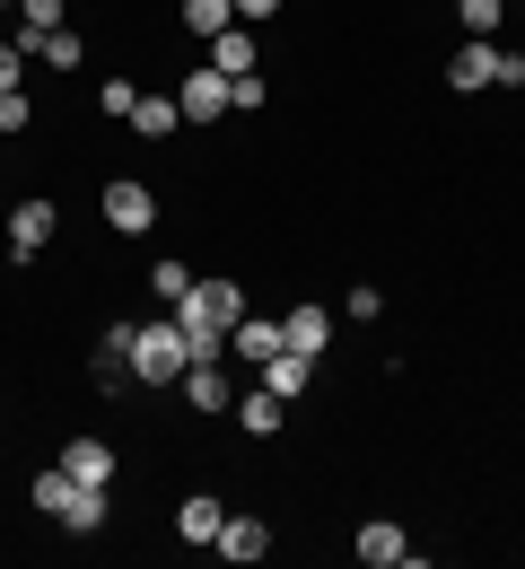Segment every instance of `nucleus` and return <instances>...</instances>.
Segmentation results:
<instances>
[{
  "mask_svg": "<svg viewBox=\"0 0 525 569\" xmlns=\"http://www.w3.org/2000/svg\"><path fill=\"white\" fill-rule=\"evenodd\" d=\"M62 9H71V0H18V18H27V27H18V53H36V44L62 27Z\"/></svg>",
  "mask_w": 525,
  "mask_h": 569,
  "instance_id": "obj_18",
  "label": "nucleus"
},
{
  "mask_svg": "<svg viewBox=\"0 0 525 569\" xmlns=\"http://www.w3.org/2000/svg\"><path fill=\"white\" fill-rule=\"evenodd\" d=\"M53 465H62L71 482H88V491H114V473H123V456H114V447H105L97 429H88V438H71V447H62Z\"/></svg>",
  "mask_w": 525,
  "mask_h": 569,
  "instance_id": "obj_3",
  "label": "nucleus"
},
{
  "mask_svg": "<svg viewBox=\"0 0 525 569\" xmlns=\"http://www.w3.org/2000/svg\"><path fill=\"white\" fill-rule=\"evenodd\" d=\"M211 71H254V27H220V36H211Z\"/></svg>",
  "mask_w": 525,
  "mask_h": 569,
  "instance_id": "obj_17",
  "label": "nucleus"
},
{
  "mask_svg": "<svg viewBox=\"0 0 525 569\" xmlns=\"http://www.w3.org/2000/svg\"><path fill=\"white\" fill-rule=\"evenodd\" d=\"M184 368H193V342H184L175 316L132 325V377H141V386H184Z\"/></svg>",
  "mask_w": 525,
  "mask_h": 569,
  "instance_id": "obj_1",
  "label": "nucleus"
},
{
  "mask_svg": "<svg viewBox=\"0 0 525 569\" xmlns=\"http://www.w3.org/2000/svg\"><path fill=\"white\" fill-rule=\"evenodd\" d=\"M53 228H62L53 202H18V211H9V254H18V263H36V254L53 246Z\"/></svg>",
  "mask_w": 525,
  "mask_h": 569,
  "instance_id": "obj_5",
  "label": "nucleus"
},
{
  "mask_svg": "<svg viewBox=\"0 0 525 569\" xmlns=\"http://www.w3.org/2000/svg\"><path fill=\"white\" fill-rule=\"evenodd\" d=\"M175 106H184V123H220L228 114V71H184V88H175Z\"/></svg>",
  "mask_w": 525,
  "mask_h": 569,
  "instance_id": "obj_6",
  "label": "nucleus"
},
{
  "mask_svg": "<svg viewBox=\"0 0 525 569\" xmlns=\"http://www.w3.org/2000/svg\"><path fill=\"white\" fill-rule=\"evenodd\" d=\"M263 18H281V0H236V27H263Z\"/></svg>",
  "mask_w": 525,
  "mask_h": 569,
  "instance_id": "obj_28",
  "label": "nucleus"
},
{
  "mask_svg": "<svg viewBox=\"0 0 525 569\" xmlns=\"http://www.w3.org/2000/svg\"><path fill=\"white\" fill-rule=\"evenodd\" d=\"M228 351H236V359H254V368H263V359L281 351V316H254V307H245V316L228 325Z\"/></svg>",
  "mask_w": 525,
  "mask_h": 569,
  "instance_id": "obj_8",
  "label": "nucleus"
},
{
  "mask_svg": "<svg viewBox=\"0 0 525 569\" xmlns=\"http://www.w3.org/2000/svg\"><path fill=\"white\" fill-rule=\"evenodd\" d=\"M228 114H263V71H236V79H228Z\"/></svg>",
  "mask_w": 525,
  "mask_h": 569,
  "instance_id": "obj_24",
  "label": "nucleus"
},
{
  "mask_svg": "<svg viewBox=\"0 0 525 569\" xmlns=\"http://www.w3.org/2000/svg\"><path fill=\"white\" fill-rule=\"evenodd\" d=\"M220 526H228V508H220L211 491H193L184 508H175V535H184L193 552H211V543H220Z\"/></svg>",
  "mask_w": 525,
  "mask_h": 569,
  "instance_id": "obj_9",
  "label": "nucleus"
},
{
  "mask_svg": "<svg viewBox=\"0 0 525 569\" xmlns=\"http://www.w3.org/2000/svg\"><path fill=\"white\" fill-rule=\"evenodd\" d=\"M281 421H290V403H281L272 386H254V395H236V429H254V438H272Z\"/></svg>",
  "mask_w": 525,
  "mask_h": 569,
  "instance_id": "obj_14",
  "label": "nucleus"
},
{
  "mask_svg": "<svg viewBox=\"0 0 525 569\" xmlns=\"http://www.w3.org/2000/svg\"><path fill=\"white\" fill-rule=\"evenodd\" d=\"M105 228H114V237H150V228H158V202H150V184L114 176V184H105Z\"/></svg>",
  "mask_w": 525,
  "mask_h": 569,
  "instance_id": "obj_4",
  "label": "nucleus"
},
{
  "mask_svg": "<svg viewBox=\"0 0 525 569\" xmlns=\"http://www.w3.org/2000/svg\"><path fill=\"white\" fill-rule=\"evenodd\" d=\"M324 342H333V307H290V316H281V351H324Z\"/></svg>",
  "mask_w": 525,
  "mask_h": 569,
  "instance_id": "obj_10",
  "label": "nucleus"
},
{
  "mask_svg": "<svg viewBox=\"0 0 525 569\" xmlns=\"http://www.w3.org/2000/svg\"><path fill=\"white\" fill-rule=\"evenodd\" d=\"M71 491H79L71 473H62V465H44V473H36V491H27V499H36L44 517H62V508H71Z\"/></svg>",
  "mask_w": 525,
  "mask_h": 569,
  "instance_id": "obj_20",
  "label": "nucleus"
},
{
  "mask_svg": "<svg viewBox=\"0 0 525 569\" xmlns=\"http://www.w3.org/2000/svg\"><path fill=\"white\" fill-rule=\"evenodd\" d=\"M455 18H464V36H499L508 0H455Z\"/></svg>",
  "mask_w": 525,
  "mask_h": 569,
  "instance_id": "obj_21",
  "label": "nucleus"
},
{
  "mask_svg": "<svg viewBox=\"0 0 525 569\" xmlns=\"http://www.w3.org/2000/svg\"><path fill=\"white\" fill-rule=\"evenodd\" d=\"M184 395H193V412H236V395H228L220 359H193V368H184Z\"/></svg>",
  "mask_w": 525,
  "mask_h": 569,
  "instance_id": "obj_13",
  "label": "nucleus"
},
{
  "mask_svg": "<svg viewBox=\"0 0 525 569\" xmlns=\"http://www.w3.org/2000/svg\"><path fill=\"white\" fill-rule=\"evenodd\" d=\"M97 106H105L114 123H132V106H141V79H105V88H97Z\"/></svg>",
  "mask_w": 525,
  "mask_h": 569,
  "instance_id": "obj_23",
  "label": "nucleus"
},
{
  "mask_svg": "<svg viewBox=\"0 0 525 569\" xmlns=\"http://www.w3.org/2000/svg\"><path fill=\"white\" fill-rule=\"evenodd\" d=\"M211 552H220V561H263V552H272V526H263V517H228Z\"/></svg>",
  "mask_w": 525,
  "mask_h": 569,
  "instance_id": "obj_11",
  "label": "nucleus"
},
{
  "mask_svg": "<svg viewBox=\"0 0 525 569\" xmlns=\"http://www.w3.org/2000/svg\"><path fill=\"white\" fill-rule=\"evenodd\" d=\"M105 517H114V491H88V482H79V491H71V508H62L53 526H71V535H97Z\"/></svg>",
  "mask_w": 525,
  "mask_h": 569,
  "instance_id": "obj_15",
  "label": "nucleus"
},
{
  "mask_svg": "<svg viewBox=\"0 0 525 569\" xmlns=\"http://www.w3.org/2000/svg\"><path fill=\"white\" fill-rule=\"evenodd\" d=\"M18 79H27V53H18V44H0V97H9Z\"/></svg>",
  "mask_w": 525,
  "mask_h": 569,
  "instance_id": "obj_27",
  "label": "nucleus"
},
{
  "mask_svg": "<svg viewBox=\"0 0 525 569\" xmlns=\"http://www.w3.org/2000/svg\"><path fill=\"white\" fill-rule=\"evenodd\" d=\"M0 9H18V0H0Z\"/></svg>",
  "mask_w": 525,
  "mask_h": 569,
  "instance_id": "obj_29",
  "label": "nucleus"
},
{
  "mask_svg": "<svg viewBox=\"0 0 525 569\" xmlns=\"http://www.w3.org/2000/svg\"><path fill=\"white\" fill-rule=\"evenodd\" d=\"M263 386H272L281 403H299L306 386H315V359H306V351H272V359H263Z\"/></svg>",
  "mask_w": 525,
  "mask_h": 569,
  "instance_id": "obj_12",
  "label": "nucleus"
},
{
  "mask_svg": "<svg viewBox=\"0 0 525 569\" xmlns=\"http://www.w3.org/2000/svg\"><path fill=\"white\" fill-rule=\"evenodd\" d=\"M360 561L368 569H421L412 561V535H403L394 517H368V526H360Z\"/></svg>",
  "mask_w": 525,
  "mask_h": 569,
  "instance_id": "obj_7",
  "label": "nucleus"
},
{
  "mask_svg": "<svg viewBox=\"0 0 525 569\" xmlns=\"http://www.w3.org/2000/svg\"><path fill=\"white\" fill-rule=\"evenodd\" d=\"M27 123H36V106H27V88H9L0 97V132H27Z\"/></svg>",
  "mask_w": 525,
  "mask_h": 569,
  "instance_id": "obj_26",
  "label": "nucleus"
},
{
  "mask_svg": "<svg viewBox=\"0 0 525 569\" xmlns=\"http://www.w3.org/2000/svg\"><path fill=\"white\" fill-rule=\"evenodd\" d=\"M175 123H184V106H175V97H150V88H141V106H132V132H141V141H166Z\"/></svg>",
  "mask_w": 525,
  "mask_h": 569,
  "instance_id": "obj_16",
  "label": "nucleus"
},
{
  "mask_svg": "<svg viewBox=\"0 0 525 569\" xmlns=\"http://www.w3.org/2000/svg\"><path fill=\"white\" fill-rule=\"evenodd\" d=\"M36 53H44V62H53V71H79V62H88V44H79L71 27H53V36H44V44H36Z\"/></svg>",
  "mask_w": 525,
  "mask_h": 569,
  "instance_id": "obj_22",
  "label": "nucleus"
},
{
  "mask_svg": "<svg viewBox=\"0 0 525 569\" xmlns=\"http://www.w3.org/2000/svg\"><path fill=\"white\" fill-rule=\"evenodd\" d=\"M184 27H193V36L211 44L220 27H236V0H184Z\"/></svg>",
  "mask_w": 525,
  "mask_h": 569,
  "instance_id": "obj_19",
  "label": "nucleus"
},
{
  "mask_svg": "<svg viewBox=\"0 0 525 569\" xmlns=\"http://www.w3.org/2000/svg\"><path fill=\"white\" fill-rule=\"evenodd\" d=\"M150 289H158V307H175V298L193 289V272H184V263H158V272H150Z\"/></svg>",
  "mask_w": 525,
  "mask_h": 569,
  "instance_id": "obj_25",
  "label": "nucleus"
},
{
  "mask_svg": "<svg viewBox=\"0 0 525 569\" xmlns=\"http://www.w3.org/2000/svg\"><path fill=\"white\" fill-rule=\"evenodd\" d=\"M447 88L482 97V88H525V53H508L499 36H464V53L447 62Z\"/></svg>",
  "mask_w": 525,
  "mask_h": 569,
  "instance_id": "obj_2",
  "label": "nucleus"
}]
</instances>
